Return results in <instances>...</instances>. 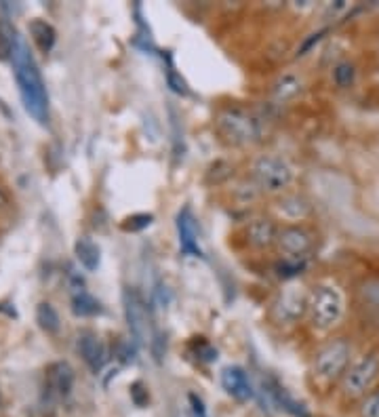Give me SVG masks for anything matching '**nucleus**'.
<instances>
[{"label":"nucleus","mask_w":379,"mask_h":417,"mask_svg":"<svg viewBox=\"0 0 379 417\" xmlns=\"http://www.w3.org/2000/svg\"><path fill=\"white\" fill-rule=\"evenodd\" d=\"M13 74L17 81V89L21 95L26 112L41 125L48 123V93L38 70V63L30 51L28 43L19 36L17 45L11 53Z\"/></svg>","instance_id":"1"},{"label":"nucleus","mask_w":379,"mask_h":417,"mask_svg":"<svg viewBox=\"0 0 379 417\" xmlns=\"http://www.w3.org/2000/svg\"><path fill=\"white\" fill-rule=\"evenodd\" d=\"M310 323L316 331H333L346 316V295L333 282H318L310 291Z\"/></svg>","instance_id":"2"},{"label":"nucleus","mask_w":379,"mask_h":417,"mask_svg":"<svg viewBox=\"0 0 379 417\" xmlns=\"http://www.w3.org/2000/svg\"><path fill=\"white\" fill-rule=\"evenodd\" d=\"M251 182L261 194L281 196L295 182V169L283 156L259 154L251 163Z\"/></svg>","instance_id":"3"},{"label":"nucleus","mask_w":379,"mask_h":417,"mask_svg":"<svg viewBox=\"0 0 379 417\" xmlns=\"http://www.w3.org/2000/svg\"><path fill=\"white\" fill-rule=\"evenodd\" d=\"M350 359H352V346L346 337L329 339L314 354L312 375L323 383H333L346 375V371L350 367Z\"/></svg>","instance_id":"4"},{"label":"nucleus","mask_w":379,"mask_h":417,"mask_svg":"<svg viewBox=\"0 0 379 417\" xmlns=\"http://www.w3.org/2000/svg\"><path fill=\"white\" fill-rule=\"evenodd\" d=\"M308 310L310 291H306L297 282H286L270 306V319L279 326H295L308 316Z\"/></svg>","instance_id":"5"},{"label":"nucleus","mask_w":379,"mask_h":417,"mask_svg":"<svg viewBox=\"0 0 379 417\" xmlns=\"http://www.w3.org/2000/svg\"><path fill=\"white\" fill-rule=\"evenodd\" d=\"M379 381V348L367 350L358 356L341 377V392L348 398L367 396Z\"/></svg>","instance_id":"6"},{"label":"nucleus","mask_w":379,"mask_h":417,"mask_svg":"<svg viewBox=\"0 0 379 417\" xmlns=\"http://www.w3.org/2000/svg\"><path fill=\"white\" fill-rule=\"evenodd\" d=\"M217 133L232 145H251L259 139V120L242 108H224L215 120Z\"/></svg>","instance_id":"7"},{"label":"nucleus","mask_w":379,"mask_h":417,"mask_svg":"<svg viewBox=\"0 0 379 417\" xmlns=\"http://www.w3.org/2000/svg\"><path fill=\"white\" fill-rule=\"evenodd\" d=\"M316 236L303 224H284L279 230L276 249L283 255V259H306L314 249Z\"/></svg>","instance_id":"8"},{"label":"nucleus","mask_w":379,"mask_h":417,"mask_svg":"<svg viewBox=\"0 0 379 417\" xmlns=\"http://www.w3.org/2000/svg\"><path fill=\"white\" fill-rule=\"evenodd\" d=\"M123 306H125V319H127V326H129L133 341L137 346H145L150 341L152 331H150V314H147V306L143 297L135 289H125Z\"/></svg>","instance_id":"9"},{"label":"nucleus","mask_w":379,"mask_h":417,"mask_svg":"<svg viewBox=\"0 0 379 417\" xmlns=\"http://www.w3.org/2000/svg\"><path fill=\"white\" fill-rule=\"evenodd\" d=\"M279 230H281V226L276 224L274 217L257 215V217L249 220L244 226V242L255 251L272 249V247H276Z\"/></svg>","instance_id":"10"},{"label":"nucleus","mask_w":379,"mask_h":417,"mask_svg":"<svg viewBox=\"0 0 379 417\" xmlns=\"http://www.w3.org/2000/svg\"><path fill=\"white\" fill-rule=\"evenodd\" d=\"M272 209H274L276 217H281L286 224H299L312 215L310 200L299 192H284L281 196H276Z\"/></svg>","instance_id":"11"},{"label":"nucleus","mask_w":379,"mask_h":417,"mask_svg":"<svg viewBox=\"0 0 379 417\" xmlns=\"http://www.w3.org/2000/svg\"><path fill=\"white\" fill-rule=\"evenodd\" d=\"M175 226H177V236H180V249L188 257H202V247H200V236H198V228H196V217H194L190 207H184L177 213Z\"/></svg>","instance_id":"12"},{"label":"nucleus","mask_w":379,"mask_h":417,"mask_svg":"<svg viewBox=\"0 0 379 417\" xmlns=\"http://www.w3.org/2000/svg\"><path fill=\"white\" fill-rule=\"evenodd\" d=\"M78 352H81L83 361L89 365V369L95 373L103 369L108 363V346L93 331H83L78 335Z\"/></svg>","instance_id":"13"},{"label":"nucleus","mask_w":379,"mask_h":417,"mask_svg":"<svg viewBox=\"0 0 379 417\" xmlns=\"http://www.w3.org/2000/svg\"><path fill=\"white\" fill-rule=\"evenodd\" d=\"M222 388L240 403L253 398L255 390L251 386V379H249V373L242 369V367H226L222 371Z\"/></svg>","instance_id":"14"},{"label":"nucleus","mask_w":379,"mask_h":417,"mask_svg":"<svg viewBox=\"0 0 379 417\" xmlns=\"http://www.w3.org/2000/svg\"><path fill=\"white\" fill-rule=\"evenodd\" d=\"M74 388V369L68 363H53L47 369V390L55 398L70 396Z\"/></svg>","instance_id":"15"},{"label":"nucleus","mask_w":379,"mask_h":417,"mask_svg":"<svg viewBox=\"0 0 379 417\" xmlns=\"http://www.w3.org/2000/svg\"><path fill=\"white\" fill-rule=\"evenodd\" d=\"M268 394H270V398H272L274 405H279L281 409H284L286 413H291L293 417H310V413L306 411V407L299 401H295L279 381H270Z\"/></svg>","instance_id":"16"},{"label":"nucleus","mask_w":379,"mask_h":417,"mask_svg":"<svg viewBox=\"0 0 379 417\" xmlns=\"http://www.w3.org/2000/svg\"><path fill=\"white\" fill-rule=\"evenodd\" d=\"M74 255H76L78 264L85 270H89V272H95L99 268V264H101V251H99V247L95 244L91 238H87V236H83V238L76 240Z\"/></svg>","instance_id":"17"},{"label":"nucleus","mask_w":379,"mask_h":417,"mask_svg":"<svg viewBox=\"0 0 379 417\" xmlns=\"http://www.w3.org/2000/svg\"><path fill=\"white\" fill-rule=\"evenodd\" d=\"M30 34H32V41L36 43V46L43 51V53H48L53 45H55V38H57V32L55 28L45 21V19H32L30 26H28Z\"/></svg>","instance_id":"18"},{"label":"nucleus","mask_w":379,"mask_h":417,"mask_svg":"<svg viewBox=\"0 0 379 417\" xmlns=\"http://www.w3.org/2000/svg\"><path fill=\"white\" fill-rule=\"evenodd\" d=\"M72 310L76 316H97L103 312L101 304L95 299L93 295H89L87 291H76L74 297H72Z\"/></svg>","instance_id":"19"},{"label":"nucleus","mask_w":379,"mask_h":417,"mask_svg":"<svg viewBox=\"0 0 379 417\" xmlns=\"http://www.w3.org/2000/svg\"><path fill=\"white\" fill-rule=\"evenodd\" d=\"M36 323H38V326L43 331H47V333H57L59 326H61L57 310L48 302H41L38 304V308H36Z\"/></svg>","instance_id":"20"},{"label":"nucleus","mask_w":379,"mask_h":417,"mask_svg":"<svg viewBox=\"0 0 379 417\" xmlns=\"http://www.w3.org/2000/svg\"><path fill=\"white\" fill-rule=\"evenodd\" d=\"M19 41V34L17 30L6 21V19H0V59L9 57L11 59V53Z\"/></svg>","instance_id":"21"},{"label":"nucleus","mask_w":379,"mask_h":417,"mask_svg":"<svg viewBox=\"0 0 379 417\" xmlns=\"http://www.w3.org/2000/svg\"><path fill=\"white\" fill-rule=\"evenodd\" d=\"M356 78V70L350 61H339L335 68H333V83L339 87V89H348Z\"/></svg>","instance_id":"22"},{"label":"nucleus","mask_w":379,"mask_h":417,"mask_svg":"<svg viewBox=\"0 0 379 417\" xmlns=\"http://www.w3.org/2000/svg\"><path fill=\"white\" fill-rule=\"evenodd\" d=\"M274 95H276L279 101H289V99H293L295 95H299V81H297L295 76L286 74V76H283V78L276 83Z\"/></svg>","instance_id":"23"},{"label":"nucleus","mask_w":379,"mask_h":417,"mask_svg":"<svg viewBox=\"0 0 379 417\" xmlns=\"http://www.w3.org/2000/svg\"><path fill=\"white\" fill-rule=\"evenodd\" d=\"M192 350H194V354H196V359L198 361H204V363H213L215 359H217V350L207 341V339H202V337H194V341H192Z\"/></svg>","instance_id":"24"},{"label":"nucleus","mask_w":379,"mask_h":417,"mask_svg":"<svg viewBox=\"0 0 379 417\" xmlns=\"http://www.w3.org/2000/svg\"><path fill=\"white\" fill-rule=\"evenodd\" d=\"M152 222H154V215H152V213H137V215H131V217H127V220H125L123 230L140 232V230H143V228H147Z\"/></svg>","instance_id":"25"},{"label":"nucleus","mask_w":379,"mask_h":417,"mask_svg":"<svg viewBox=\"0 0 379 417\" xmlns=\"http://www.w3.org/2000/svg\"><path fill=\"white\" fill-rule=\"evenodd\" d=\"M360 417H379V388L371 390L360 403Z\"/></svg>","instance_id":"26"},{"label":"nucleus","mask_w":379,"mask_h":417,"mask_svg":"<svg viewBox=\"0 0 379 417\" xmlns=\"http://www.w3.org/2000/svg\"><path fill=\"white\" fill-rule=\"evenodd\" d=\"M188 405H190V417H209L204 401L196 394V392H188Z\"/></svg>","instance_id":"27"},{"label":"nucleus","mask_w":379,"mask_h":417,"mask_svg":"<svg viewBox=\"0 0 379 417\" xmlns=\"http://www.w3.org/2000/svg\"><path fill=\"white\" fill-rule=\"evenodd\" d=\"M167 83H169L171 91L177 93V95H188L190 93L186 81H184L177 72H173V70H169V72H167Z\"/></svg>","instance_id":"28"},{"label":"nucleus","mask_w":379,"mask_h":417,"mask_svg":"<svg viewBox=\"0 0 379 417\" xmlns=\"http://www.w3.org/2000/svg\"><path fill=\"white\" fill-rule=\"evenodd\" d=\"M323 34H325V30H321V32H316V34H312V36H310V38H308V41L303 43V46H301V48L297 51V55H299V57H301V55H306V51H310V48H312V45H314V43H318V41L323 38Z\"/></svg>","instance_id":"29"},{"label":"nucleus","mask_w":379,"mask_h":417,"mask_svg":"<svg viewBox=\"0 0 379 417\" xmlns=\"http://www.w3.org/2000/svg\"><path fill=\"white\" fill-rule=\"evenodd\" d=\"M6 205H9V196H6V192L0 187V209H2V207H6Z\"/></svg>","instance_id":"30"}]
</instances>
